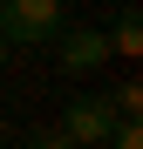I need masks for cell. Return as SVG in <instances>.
Here are the masks:
<instances>
[{"label": "cell", "instance_id": "1", "mask_svg": "<svg viewBox=\"0 0 143 149\" xmlns=\"http://www.w3.org/2000/svg\"><path fill=\"white\" fill-rule=\"evenodd\" d=\"M68 0H0V41L7 47H48L68 20H61Z\"/></svg>", "mask_w": 143, "mask_h": 149}, {"label": "cell", "instance_id": "2", "mask_svg": "<svg viewBox=\"0 0 143 149\" xmlns=\"http://www.w3.org/2000/svg\"><path fill=\"white\" fill-rule=\"evenodd\" d=\"M116 122H123V115L109 109V95H75V102H68V115H61V136L75 142V149H102Z\"/></svg>", "mask_w": 143, "mask_h": 149}, {"label": "cell", "instance_id": "3", "mask_svg": "<svg viewBox=\"0 0 143 149\" xmlns=\"http://www.w3.org/2000/svg\"><path fill=\"white\" fill-rule=\"evenodd\" d=\"M55 61H61L68 81H82V74H95V68L109 61V34L102 27H61L55 34Z\"/></svg>", "mask_w": 143, "mask_h": 149}, {"label": "cell", "instance_id": "4", "mask_svg": "<svg viewBox=\"0 0 143 149\" xmlns=\"http://www.w3.org/2000/svg\"><path fill=\"white\" fill-rule=\"evenodd\" d=\"M109 54H130V61L143 54V14L136 7H123V14L109 20Z\"/></svg>", "mask_w": 143, "mask_h": 149}, {"label": "cell", "instance_id": "5", "mask_svg": "<svg viewBox=\"0 0 143 149\" xmlns=\"http://www.w3.org/2000/svg\"><path fill=\"white\" fill-rule=\"evenodd\" d=\"M109 149H143V122H136V115H123V122L109 129Z\"/></svg>", "mask_w": 143, "mask_h": 149}, {"label": "cell", "instance_id": "6", "mask_svg": "<svg viewBox=\"0 0 143 149\" xmlns=\"http://www.w3.org/2000/svg\"><path fill=\"white\" fill-rule=\"evenodd\" d=\"M109 109H116V115H136V109H143V88H136V81H123V88L109 95Z\"/></svg>", "mask_w": 143, "mask_h": 149}, {"label": "cell", "instance_id": "7", "mask_svg": "<svg viewBox=\"0 0 143 149\" xmlns=\"http://www.w3.org/2000/svg\"><path fill=\"white\" fill-rule=\"evenodd\" d=\"M27 149H75V142H68L61 129H41V136H27Z\"/></svg>", "mask_w": 143, "mask_h": 149}, {"label": "cell", "instance_id": "8", "mask_svg": "<svg viewBox=\"0 0 143 149\" xmlns=\"http://www.w3.org/2000/svg\"><path fill=\"white\" fill-rule=\"evenodd\" d=\"M0 61H7V41H0Z\"/></svg>", "mask_w": 143, "mask_h": 149}]
</instances>
